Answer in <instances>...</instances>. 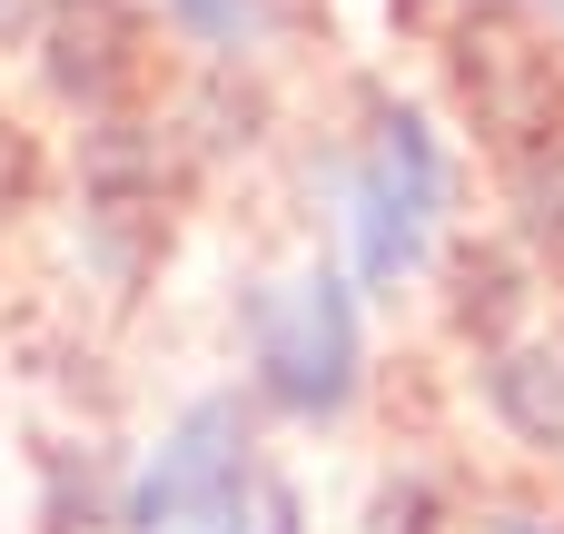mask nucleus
Here are the masks:
<instances>
[{
	"mask_svg": "<svg viewBox=\"0 0 564 534\" xmlns=\"http://www.w3.org/2000/svg\"><path fill=\"white\" fill-rule=\"evenodd\" d=\"M40 89L79 119H109L149 79V0H40L30 10Z\"/></svg>",
	"mask_w": 564,
	"mask_h": 534,
	"instance_id": "nucleus-5",
	"label": "nucleus"
},
{
	"mask_svg": "<svg viewBox=\"0 0 564 534\" xmlns=\"http://www.w3.org/2000/svg\"><path fill=\"white\" fill-rule=\"evenodd\" d=\"M486 534H564V515H535V505H496Z\"/></svg>",
	"mask_w": 564,
	"mask_h": 534,
	"instance_id": "nucleus-10",
	"label": "nucleus"
},
{
	"mask_svg": "<svg viewBox=\"0 0 564 534\" xmlns=\"http://www.w3.org/2000/svg\"><path fill=\"white\" fill-rule=\"evenodd\" d=\"M228 534H307V515H297V486H278V476H258V495H248V515Z\"/></svg>",
	"mask_w": 564,
	"mask_h": 534,
	"instance_id": "nucleus-9",
	"label": "nucleus"
},
{
	"mask_svg": "<svg viewBox=\"0 0 564 534\" xmlns=\"http://www.w3.org/2000/svg\"><path fill=\"white\" fill-rule=\"evenodd\" d=\"M30 10H40V0H0V50H20V40H30Z\"/></svg>",
	"mask_w": 564,
	"mask_h": 534,
	"instance_id": "nucleus-11",
	"label": "nucleus"
},
{
	"mask_svg": "<svg viewBox=\"0 0 564 534\" xmlns=\"http://www.w3.org/2000/svg\"><path fill=\"white\" fill-rule=\"evenodd\" d=\"M347 277H357V297H397L416 268H426V248H436V228H446V198H456V168H446V139H436V119L426 109H406V99H387V89H367V109H357V149H347Z\"/></svg>",
	"mask_w": 564,
	"mask_h": 534,
	"instance_id": "nucleus-1",
	"label": "nucleus"
},
{
	"mask_svg": "<svg viewBox=\"0 0 564 534\" xmlns=\"http://www.w3.org/2000/svg\"><path fill=\"white\" fill-rule=\"evenodd\" d=\"M486 377V416H496V436L506 446H525V456H564V347L555 337H496L486 357H476Z\"/></svg>",
	"mask_w": 564,
	"mask_h": 534,
	"instance_id": "nucleus-6",
	"label": "nucleus"
},
{
	"mask_svg": "<svg viewBox=\"0 0 564 534\" xmlns=\"http://www.w3.org/2000/svg\"><path fill=\"white\" fill-rule=\"evenodd\" d=\"M258 406L198 396L159 436V456L119 486V534H228L258 495Z\"/></svg>",
	"mask_w": 564,
	"mask_h": 534,
	"instance_id": "nucleus-3",
	"label": "nucleus"
},
{
	"mask_svg": "<svg viewBox=\"0 0 564 534\" xmlns=\"http://www.w3.org/2000/svg\"><path fill=\"white\" fill-rule=\"evenodd\" d=\"M238 337H248V396L288 426H337L367 396V317L347 268L258 277L238 297Z\"/></svg>",
	"mask_w": 564,
	"mask_h": 534,
	"instance_id": "nucleus-2",
	"label": "nucleus"
},
{
	"mask_svg": "<svg viewBox=\"0 0 564 534\" xmlns=\"http://www.w3.org/2000/svg\"><path fill=\"white\" fill-rule=\"evenodd\" d=\"M0 218H10V208H0Z\"/></svg>",
	"mask_w": 564,
	"mask_h": 534,
	"instance_id": "nucleus-12",
	"label": "nucleus"
},
{
	"mask_svg": "<svg viewBox=\"0 0 564 534\" xmlns=\"http://www.w3.org/2000/svg\"><path fill=\"white\" fill-rule=\"evenodd\" d=\"M169 159H178V139L129 109L79 129V248L119 287L169 248Z\"/></svg>",
	"mask_w": 564,
	"mask_h": 534,
	"instance_id": "nucleus-4",
	"label": "nucleus"
},
{
	"mask_svg": "<svg viewBox=\"0 0 564 534\" xmlns=\"http://www.w3.org/2000/svg\"><path fill=\"white\" fill-rule=\"evenodd\" d=\"M198 59H218V69H238V59H258V50H278V30L297 20V0H149Z\"/></svg>",
	"mask_w": 564,
	"mask_h": 534,
	"instance_id": "nucleus-7",
	"label": "nucleus"
},
{
	"mask_svg": "<svg viewBox=\"0 0 564 534\" xmlns=\"http://www.w3.org/2000/svg\"><path fill=\"white\" fill-rule=\"evenodd\" d=\"M506 208H516V238L564 268V129H535L506 149Z\"/></svg>",
	"mask_w": 564,
	"mask_h": 534,
	"instance_id": "nucleus-8",
	"label": "nucleus"
}]
</instances>
